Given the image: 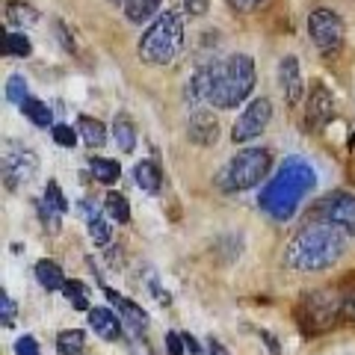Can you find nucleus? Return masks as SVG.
Masks as SVG:
<instances>
[{"mask_svg": "<svg viewBox=\"0 0 355 355\" xmlns=\"http://www.w3.org/2000/svg\"><path fill=\"white\" fill-rule=\"evenodd\" d=\"M347 249V234L338 231L331 222H308L287 246V263L299 272H323L340 261Z\"/></svg>", "mask_w": 355, "mask_h": 355, "instance_id": "nucleus-1", "label": "nucleus"}, {"mask_svg": "<svg viewBox=\"0 0 355 355\" xmlns=\"http://www.w3.org/2000/svg\"><path fill=\"white\" fill-rule=\"evenodd\" d=\"M314 169L302 160V157H287L279 172H275V178L270 184L263 187L261 193V210L266 216L279 219V222H287L293 214L299 202L311 193V187H314Z\"/></svg>", "mask_w": 355, "mask_h": 355, "instance_id": "nucleus-2", "label": "nucleus"}, {"mask_svg": "<svg viewBox=\"0 0 355 355\" xmlns=\"http://www.w3.org/2000/svg\"><path fill=\"white\" fill-rule=\"evenodd\" d=\"M258 71H254V60L249 53H231L225 60L210 62V107L231 110L240 107L252 95Z\"/></svg>", "mask_w": 355, "mask_h": 355, "instance_id": "nucleus-3", "label": "nucleus"}, {"mask_svg": "<svg viewBox=\"0 0 355 355\" xmlns=\"http://www.w3.org/2000/svg\"><path fill=\"white\" fill-rule=\"evenodd\" d=\"M184 48V18L175 9H166L151 21L139 39V60L146 65H169Z\"/></svg>", "mask_w": 355, "mask_h": 355, "instance_id": "nucleus-4", "label": "nucleus"}, {"mask_svg": "<svg viewBox=\"0 0 355 355\" xmlns=\"http://www.w3.org/2000/svg\"><path fill=\"white\" fill-rule=\"evenodd\" d=\"M272 169V154L270 148H261V146H252V148H243L231 157L222 169L216 172V187L222 193H243V190H252L258 187L266 175Z\"/></svg>", "mask_w": 355, "mask_h": 355, "instance_id": "nucleus-5", "label": "nucleus"}, {"mask_svg": "<svg viewBox=\"0 0 355 355\" xmlns=\"http://www.w3.org/2000/svg\"><path fill=\"white\" fill-rule=\"evenodd\" d=\"M340 320V293L338 291H314L305 293L296 305V323L305 335L329 331Z\"/></svg>", "mask_w": 355, "mask_h": 355, "instance_id": "nucleus-6", "label": "nucleus"}, {"mask_svg": "<svg viewBox=\"0 0 355 355\" xmlns=\"http://www.w3.org/2000/svg\"><path fill=\"white\" fill-rule=\"evenodd\" d=\"M39 172V157L27 142L6 139L3 142V187L9 193H18L27 187Z\"/></svg>", "mask_w": 355, "mask_h": 355, "instance_id": "nucleus-7", "label": "nucleus"}, {"mask_svg": "<svg viewBox=\"0 0 355 355\" xmlns=\"http://www.w3.org/2000/svg\"><path fill=\"white\" fill-rule=\"evenodd\" d=\"M308 36L314 42L317 51L323 53H335L340 51L343 44V18L338 12H331V9L320 6L314 12L308 15Z\"/></svg>", "mask_w": 355, "mask_h": 355, "instance_id": "nucleus-8", "label": "nucleus"}, {"mask_svg": "<svg viewBox=\"0 0 355 355\" xmlns=\"http://www.w3.org/2000/svg\"><path fill=\"white\" fill-rule=\"evenodd\" d=\"M270 119H272L270 98H254V101L240 113V119L234 121V128H231V139L234 142H249L254 137H261V133L266 130V125H270Z\"/></svg>", "mask_w": 355, "mask_h": 355, "instance_id": "nucleus-9", "label": "nucleus"}, {"mask_svg": "<svg viewBox=\"0 0 355 355\" xmlns=\"http://www.w3.org/2000/svg\"><path fill=\"white\" fill-rule=\"evenodd\" d=\"M331 116H335V95L326 83H314L311 86V95H308V107H305V130L308 133H317L323 130Z\"/></svg>", "mask_w": 355, "mask_h": 355, "instance_id": "nucleus-10", "label": "nucleus"}, {"mask_svg": "<svg viewBox=\"0 0 355 355\" xmlns=\"http://www.w3.org/2000/svg\"><path fill=\"white\" fill-rule=\"evenodd\" d=\"M323 219L331 222L347 237H355V196L352 193H331L323 202Z\"/></svg>", "mask_w": 355, "mask_h": 355, "instance_id": "nucleus-11", "label": "nucleus"}, {"mask_svg": "<svg viewBox=\"0 0 355 355\" xmlns=\"http://www.w3.org/2000/svg\"><path fill=\"white\" fill-rule=\"evenodd\" d=\"M187 137H190V142L198 148L216 146L222 137V128H219V119L214 116V110H207V107L193 110L190 121H187Z\"/></svg>", "mask_w": 355, "mask_h": 355, "instance_id": "nucleus-12", "label": "nucleus"}, {"mask_svg": "<svg viewBox=\"0 0 355 355\" xmlns=\"http://www.w3.org/2000/svg\"><path fill=\"white\" fill-rule=\"evenodd\" d=\"M104 296H107V302L116 308V314L121 317V323L128 326L130 338H142V335H146V326H148V314H146V311H142L137 302L125 299L121 293L110 291V287H104Z\"/></svg>", "mask_w": 355, "mask_h": 355, "instance_id": "nucleus-13", "label": "nucleus"}, {"mask_svg": "<svg viewBox=\"0 0 355 355\" xmlns=\"http://www.w3.org/2000/svg\"><path fill=\"white\" fill-rule=\"evenodd\" d=\"M279 83H282L287 107H299V101H302V92H305V80H302L299 60L293 57V53H287V57H282V62H279Z\"/></svg>", "mask_w": 355, "mask_h": 355, "instance_id": "nucleus-14", "label": "nucleus"}, {"mask_svg": "<svg viewBox=\"0 0 355 355\" xmlns=\"http://www.w3.org/2000/svg\"><path fill=\"white\" fill-rule=\"evenodd\" d=\"M80 214L86 219V228H89V237H92V243H98V246H107L110 237H113L107 210L98 207L95 198H83V202H80Z\"/></svg>", "mask_w": 355, "mask_h": 355, "instance_id": "nucleus-15", "label": "nucleus"}, {"mask_svg": "<svg viewBox=\"0 0 355 355\" xmlns=\"http://www.w3.org/2000/svg\"><path fill=\"white\" fill-rule=\"evenodd\" d=\"M89 326H92L98 331V338H104V340H119L121 329H125L121 317L113 308H89Z\"/></svg>", "mask_w": 355, "mask_h": 355, "instance_id": "nucleus-16", "label": "nucleus"}, {"mask_svg": "<svg viewBox=\"0 0 355 355\" xmlns=\"http://www.w3.org/2000/svg\"><path fill=\"white\" fill-rule=\"evenodd\" d=\"M74 128H77V137H80V142L86 148H101L107 142V125L98 121L95 116H80Z\"/></svg>", "mask_w": 355, "mask_h": 355, "instance_id": "nucleus-17", "label": "nucleus"}, {"mask_svg": "<svg viewBox=\"0 0 355 355\" xmlns=\"http://www.w3.org/2000/svg\"><path fill=\"white\" fill-rule=\"evenodd\" d=\"M133 181H137L139 190L154 196V193H160V187H163V172L154 160H139L133 166Z\"/></svg>", "mask_w": 355, "mask_h": 355, "instance_id": "nucleus-18", "label": "nucleus"}, {"mask_svg": "<svg viewBox=\"0 0 355 355\" xmlns=\"http://www.w3.org/2000/svg\"><path fill=\"white\" fill-rule=\"evenodd\" d=\"M33 272H36V282L44 287V291H62L65 282H69V279L62 275V266H60L57 261H51V258L36 261Z\"/></svg>", "mask_w": 355, "mask_h": 355, "instance_id": "nucleus-19", "label": "nucleus"}, {"mask_svg": "<svg viewBox=\"0 0 355 355\" xmlns=\"http://www.w3.org/2000/svg\"><path fill=\"white\" fill-rule=\"evenodd\" d=\"M110 130H113L116 146L125 154H130L133 148H137V125H133V119L128 113H119L113 119V125H110Z\"/></svg>", "mask_w": 355, "mask_h": 355, "instance_id": "nucleus-20", "label": "nucleus"}, {"mask_svg": "<svg viewBox=\"0 0 355 355\" xmlns=\"http://www.w3.org/2000/svg\"><path fill=\"white\" fill-rule=\"evenodd\" d=\"M6 18H9V24H15V30L33 27L39 21V9L33 3H24V0H9L6 3Z\"/></svg>", "mask_w": 355, "mask_h": 355, "instance_id": "nucleus-21", "label": "nucleus"}, {"mask_svg": "<svg viewBox=\"0 0 355 355\" xmlns=\"http://www.w3.org/2000/svg\"><path fill=\"white\" fill-rule=\"evenodd\" d=\"M89 172H92V178L98 184L110 187L121 178V166L116 160H110V157H89Z\"/></svg>", "mask_w": 355, "mask_h": 355, "instance_id": "nucleus-22", "label": "nucleus"}, {"mask_svg": "<svg viewBox=\"0 0 355 355\" xmlns=\"http://www.w3.org/2000/svg\"><path fill=\"white\" fill-rule=\"evenodd\" d=\"M21 113H24L36 128H53V113H51V107L44 104V101H39V98H27L24 107H21Z\"/></svg>", "mask_w": 355, "mask_h": 355, "instance_id": "nucleus-23", "label": "nucleus"}, {"mask_svg": "<svg viewBox=\"0 0 355 355\" xmlns=\"http://www.w3.org/2000/svg\"><path fill=\"white\" fill-rule=\"evenodd\" d=\"M163 0H128L125 3V18L130 24H142V21H148L154 12L160 9Z\"/></svg>", "mask_w": 355, "mask_h": 355, "instance_id": "nucleus-24", "label": "nucleus"}, {"mask_svg": "<svg viewBox=\"0 0 355 355\" xmlns=\"http://www.w3.org/2000/svg\"><path fill=\"white\" fill-rule=\"evenodd\" d=\"M57 349H60V355H83L86 335L80 329H65L57 335Z\"/></svg>", "mask_w": 355, "mask_h": 355, "instance_id": "nucleus-25", "label": "nucleus"}, {"mask_svg": "<svg viewBox=\"0 0 355 355\" xmlns=\"http://www.w3.org/2000/svg\"><path fill=\"white\" fill-rule=\"evenodd\" d=\"M30 39L21 30H6L3 33V57H30Z\"/></svg>", "mask_w": 355, "mask_h": 355, "instance_id": "nucleus-26", "label": "nucleus"}, {"mask_svg": "<svg viewBox=\"0 0 355 355\" xmlns=\"http://www.w3.org/2000/svg\"><path fill=\"white\" fill-rule=\"evenodd\" d=\"M104 210H107L110 219L119 222V225H125V222L130 219V205H128V198L121 193H107L104 196Z\"/></svg>", "mask_w": 355, "mask_h": 355, "instance_id": "nucleus-27", "label": "nucleus"}, {"mask_svg": "<svg viewBox=\"0 0 355 355\" xmlns=\"http://www.w3.org/2000/svg\"><path fill=\"white\" fill-rule=\"evenodd\" d=\"M62 296H69V302H71L77 311H86V308H89V291H86L83 282L69 279V282H65V287H62Z\"/></svg>", "mask_w": 355, "mask_h": 355, "instance_id": "nucleus-28", "label": "nucleus"}, {"mask_svg": "<svg viewBox=\"0 0 355 355\" xmlns=\"http://www.w3.org/2000/svg\"><path fill=\"white\" fill-rule=\"evenodd\" d=\"M6 98H9V104H15L18 110L24 107V101L30 98V92H27V80L21 74H12L6 80Z\"/></svg>", "mask_w": 355, "mask_h": 355, "instance_id": "nucleus-29", "label": "nucleus"}, {"mask_svg": "<svg viewBox=\"0 0 355 355\" xmlns=\"http://www.w3.org/2000/svg\"><path fill=\"white\" fill-rule=\"evenodd\" d=\"M44 202H48L53 210H57V214H65V210H69V198H65V193L60 190V184L57 181H48L44 184Z\"/></svg>", "mask_w": 355, "mask_h": 355, "instance_id": "nucleus-30", "label": "nucleus"}, {"mask_svg": "<svg viewBox=\"0 0 355 355\" xmlns=\"http://www.w3.org/2000/svg\"><path fill=\"white\" fill-rule=\"evenodd\" d=\"M36 214H39V219L44 222V228H48V234H57L60 231V216L62 214H57L44 198H36Z\"/></svg>", "mask_w": 355, "mask_h": 355, "instance_id": "nucleus-31", "label": "nucleus"}, {"mask_svg": "<svg viewBox=\"0 0 355 355\" xmlns=\"http://www.w3.org/2000/svg\"><path fill=\"white\" fill-rule=\"evenodd\" d=\"M51 133H53V142L57 146H62V148H74L77 142H80V137H77V128H69V125H53L51 128Z\"/></svg>", "mask_w": 355, "mask_h": 355, "instance_id": "nucleus-32", "label": "nucleus"}, {"mask_svg": "<svg viewBox=\"0 0 355 355\" xmlns=\"http://www.w3.org/2000/svg\"><path fill=\"white\" fill-rule=\"evenodd\" d=\"M340 320L355 323V282H349L340 291Z\"/></svg>", "mask_w": 355, "mask_h": 355, "instance_id": "nucleus-33", "label": "nucleus"}, {"mask_svg": "<svg viewBox=\"0 0 355 355\" xmlns=\"http://www.w3.org/2000/svg\"><path fill=\"white\" fill-rule=\"evenodd\" d=\"M0 317H3V326L12 329L15 326V317H18V305L12 302V296H9L6 291L0 293Z\"/></svg>", "mask_w": 355, "mask_h": 355, "instance_id": "nucleus-34", "label": "nucleus"}, {"mask_svg": "<svg viewBox=\"0 0 355 355\" xmlns=\"http://www.w3.org/2000/svg\"><path fill=\"white\" fill-rule=\"evenodd\" d=\"M12 349H15V355H42L39 340L33 338V335H21V338L12 343Z\"/></svg>", "mask_w": 355, "mask_h": 355, "instance_id": "nucleus-35", "label": "nucleus"}, {"mask_svg": "<svg viewBox=\"0 0 355 355\" xmlns=\"http://www.w3.org/2000/svg\"><path fill=\"white\" fill-rule=\"evenodd\" d=\"M181 3V9L187 15H193V18H202L207 9H210V0H178Z\"/></svg>", "mask_w": 355, "mask_h": 355, "instance_id": "nucleus-36", "label": "nucleus"}, {"mask_svg": "<svg viewBox=\"0 0 355 355\" xmlns=\"http://www.w3.org/2000/svg\"><path fill=\"white\" fill-rule=\"evenodd\" d=\"M146 284H148V291H151V296H154V299H160V305H169V293H166V291H163V287H160V282H157V279H154V272H151V270L146 272Z\"/></svg>", "mask_w": 355, "mask_h": 355, "instance_id": "nucleus-37", "label": "nucleus"}, {"mask_svg": "<svg viewBox=\"0 0 355 355\" xmlns=\"http://www.w3.org/2000/svg\"><path fill=\"white\" fill-rule=\"evenodd\" d=\"M53 33H57V42L62 44L69 53H74V42H71V33H69V27L62 24V21H53Z\"/></svg>", "mask_w": 355, "mask_h": 355, "instance_id": "nucleus-38", "label": "nucleus"}, {"mask_svg": "<svg viewBox=\"0 0 355 355\" xmlns=\"http://www.w3.org/2000/svg\"><path fill=\"white\" fill-rule=\"evenodd\" d=\"M166 349H169V355H187V343L178 331H169L166 335Z\"/></svg>", "mask_w": 355, "mask_h": 355, "instance_id": "nucleus-39", "label": "nucleus"}, {"mask_svg": "<svg viewBox=\"0 0 355 355\" xmlns=\"http://www.w3.org/2000/svg\"><path fill=\"white\" fill-rule=\"evenodd\" d=\"M228 3L234 6L237 12H254V9H258V6H263L266 0H228Z\"/></svg>", "mask_w": 355, "mask_h": 355, "instance_id": "nucleus-40", "label": "nucleus"}, {"mask_svg": "<svg viewBox=\"0 0 355 355\" xmlns=\"http://www.w3.org/2000/svg\"><path fill=\"white\" fill-rule=\"evenodd\" d=\"M130 355H154L146 338H130Z\"/></svg>", "mask_w": 355, "mask_h": 355, "instance_id": "nucleus-41", "label": "nucleus"}, {"mask_svg": "<svg viewBox=\"0 0 355 355\" xmlns=\"http://www.w3.org/2000/svg\"><path fill=\"white\" fill-rule=\"evenodd\" d=\"M205 352H207V355H228V349L222 347L216 338H207V340H205Z\"/></svg>", "mask_w": 355, "mask_h": 355, "instance_id": "nucleus-42", "label": "nucleus"}, {"mask_svg": "<svg viewBox=\"0 0 355 355\" xmlns=\"http://www.w3.org/2000/svg\"><path fill=\"white\" fill-rule=\"evenodd\" d=\"M261 338H263V343H266V349H270V355H282V347H279V340H275L270 331H261Z\"/></svg>", "mask_w": 355, "mask_h": 355, "instance_id": "nucleus-43", "label": "nucleus"}, {"mask_svg": "<svg viewBox=\"0 0 355 355\" xmlns=\"http://www.w3.org/2000/svg\"><path fill=\"white\" fill-rule=\"evenodd\" d=\"M181 338H184V343H187V352H196V355L202 352V343H196V338H193V335H187V331H184Z\"/></svg>", "mask_w": 355, "mask_h": 355, "instance_id": "nucleus-44", "label": "nucleus"}, {"mask_svg": "<svg viewBox=\"0 0 355 355\" xmlns=\"http://www.w3.org/2000/svg\"><path fill=\"white\" fill-rule=\"evenodd\" d=\"M113 3H119V6H125V3H128V0H113Z\"/></svg>", "mask_w": 355, "mask_h": 355, "instance_id": "nucleus-45", "label": "nucleus"}]
</instances>
